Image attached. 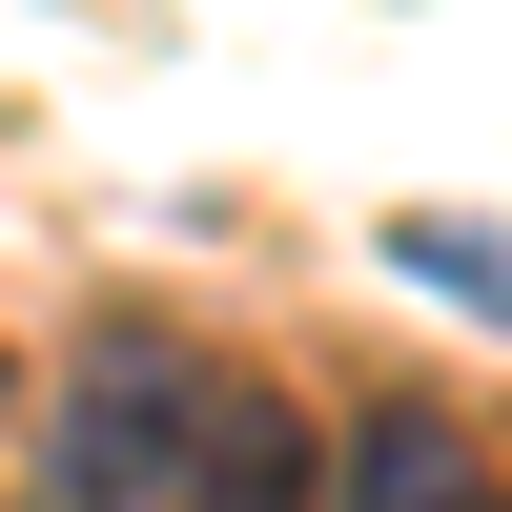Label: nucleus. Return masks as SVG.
<instances>
[{"label":"nucleus","mask_w":512,"mask_h":512,"mask_svg":"<svg viewBox=\"0 0 512 512\" xmlns=\"http://www.w3.org/2000/svg\"><path fill=\"white\" fill-rule=\"evenodd\" d=\"M205 390H226V369L164 349V328H82V390H62V431H41V492L62 512H164L185 451H205Z\"/></svg>","instance_id":"1"},{"label":"nucleus","mask_w":512,"mask_h":512,"mask_svg":"<svg viewBox=\"0 0 512 512\" xmlns=\"http://www.w3.org/2000/svg\"><path fill=\"white\" fill-rule=\"evenodd\" d=\"M328 512H512V492H492L472 410H431V390H369V410H349V451H328Z\"/></svg>","instance_id":"2"},{"label":"nucleus","mask_w":512,"mask_h":512,"mask_svg":"<svg viewBox=\"0 0 512 512\" xmlns=\"http://www.w3.org/2000/svg\"><path fill=\"white\" fill-rule=\"evenodd\" d=\"M185 512H328V451H308V410H287V390H205Z\"/></svg>","instance_id":"3"},{"label":"nucleus","mask_w":512,"mask_h":512,"mask_svg":"<svg viewBox=\"0 0 512 512\" xmlns=\"http://www.w3.org/2000/svg\"><path fill=\"white\" fill-rule=\"evenodd\" d=\"M390 267L431 287V308H492V328H512V246H492V226H451V205H410V226H390Z\"/></svg>","instance_id":"4"}]
</instances>
